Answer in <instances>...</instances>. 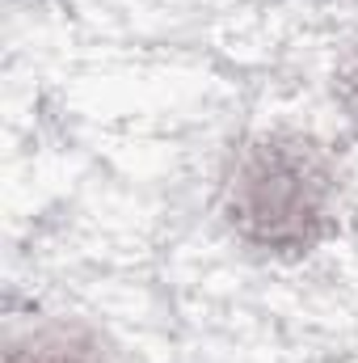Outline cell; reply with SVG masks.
Returning <instances> with one entry per match:
<instances>
[{
  "label": "cell",
  "instance_id": "obj_3",
  "mask_svg": "<svg viewBox=\"0 0 358 363\" xmlns=\"http://www.w3.org/2000/svg\"><path fill=\"white\" fill-rule=\"evenodd\" d=\"M337 101H342L350 127L358 131V47L346 55V64L337 68Z\"/></svg>",
  "mask_w": 358,
  "mask_h": 363
},
{
  "label": "cell",
  "instance_id": "obj_2",
  "mask_svg": "<svg viewBox=\"0 0 358 363\" xmlns=\"http://www.w3.org/2000/svg\"><path fill=\"white\" fill-rule=\"evenodd\" d=\"M4 363H105V347L89 325L51 321L13 338Z\"/></svg>",
  "mask_w": 358,
  "mask_h": 363
},
{
  "label": "cell",
  "instance_id": "obj_1",
  "mask_svg": "<svg viewBox=\"0 0 358 363\" xmlns=\"http://www.w3.org/2000/svg\"><path fill=\"white\" fill-rule=\"evenodd\" d=\"M337 165L304 131H262L245 140L224 178V220L249 250L308 254L337 224Z\"/></svg>",
  "mask_w": 358,
  "mask_h": 363
}]
</instances>
